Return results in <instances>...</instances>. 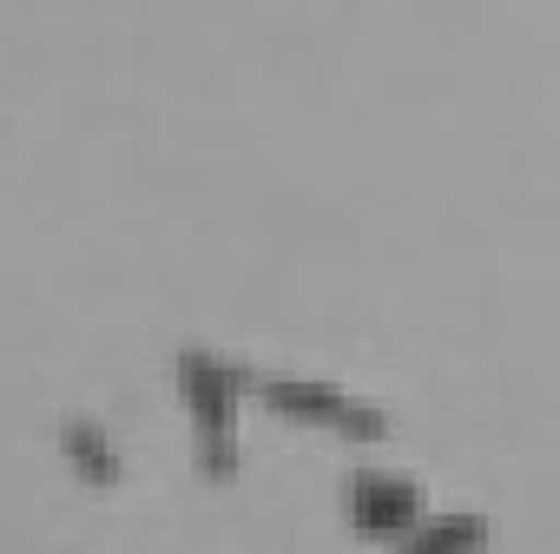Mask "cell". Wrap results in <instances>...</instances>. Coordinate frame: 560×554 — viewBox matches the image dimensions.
<instances>
[{
  "label": "cell",
  "instance_id": "obj_3",
  "mask_svg": "<svg viewBox=\"0 0 560 554\" xmlns=\"http://www.w3.org/2000/svg\"><path fill=\"white\" fill-rule=\"evenodd\" d=\"M343 515H350L357 534L396 547L429 508H422V488H416V482H402V475H389V469H357L350 488H343Z\"/></svg>",
  "mask_w": 560,
  "mask_h": 554
},
{
  "label": "cell",
  "instance_id": "obj_2",
  "mask_svg": "<svg viewBox=\"0 0 560 554\" xmlns=\"http://www.w3.org/2000/svg\"><path fill=\"white\" fill-rule=\"evenodd\" d=\"M257 396H264V409H270L277 423H311V429H330V436H343V442H376V436H389V416H383L376 403H363V396H350V390H337V383H317V377H264Z\"/></svg>",
  "mask_w": 560,
  "mask_h": 554
},
{
  "label": "cell",
  "instance_id": "obj_1",
  "mask_svg": "<svg viewBox=\"0 0 560 554\" xmlns=\"http://www.w3.org/2000/svg\"><path fill=\"white\" fill-rule=\"evenodd\" d=\"M172 377H178V396L191 409V442H198V469L211 482H237L244 469V449H237V403L250 390V370L231 363V357H211V350H178L172 357Z\"/></svg>",
  "mask_w": 560,
  "mask_h": 554
},
{
  "label": "cell",
  "instance_id": "obj_4",
  "mask_svg": "<svg viewBox=\"0 0 560 554\" xmlns=\"http://www.w3.org/2000/svg\"><path fill=\"white\" fill-rule=\"evenodd\" d=\"M60 455H67L73 482H86V488H119V475H126V455L100 416H60Z\"/></svg>",
  "mask_w": 560,
  "mask_h": 554
},
{
  "label": "cell",
  "instance_id": "obj_5",
  "mask_svg": "<svg viewBox=\"0 0 560 554\" xmlns=\"http://www.w3.org/2000/svg\"><path fill=\"white\" fill-rule=\"evenodd\" d=\"M396 554H488V521L481 515H422Z\"/></svg>",
  "mask_w": 560,
  "mask_h": 554
}]
</instances>
